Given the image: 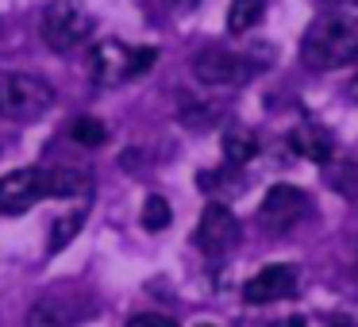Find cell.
Segmentation results:
<instances>
[{"label":"cell","mask_w":358,"mask_h":327,"mask_svg":"<svg viewBox=\"0 0 358 327\" xmlns=\"http://www.w3.org/2000/svg\"><path fill=\"white\" fill-rule=\"evenodd\" d=\"M239 242V219L227 204H208L201 212V224H196V247L204 250L208 258H220Z\"/></svg>","instance_id":"5b68a950"},{"label":"cell","mask_w":358,"mask_h":327,"mask_svg":"<svg viewBox=\"0 0 358 327\" xmlns=\"http://www.w3.org/2000/svg\"><path fill=\"white\" fill-rule=\"evenodd\" d=\"M93 12L81 4V0H50L43 8V20H39V35L50 50L66 54V50L81 47V43L93 35Z\"/></svg>","instance_id":"7a4b0ae2"},{"label":"cell","mask_w":358,"mask_h":327,"mask_svg":"<svg viewBox=\"0 0 358 327\" xmlns=\"http://www.w3.org/2000/svg\"><path fill=\"white\" fill-rule=\"evenodd\" d=\"M85 312L89 308L81 300H73V296H43L27 312V327H73L81 324Z\"/></svg>","instance_id":"30bf717a"},{"label":"cell","mask_w":358,"mask_h":327,"mask_svg":"<svg viewBox=\"0 0 358 327\" xmlns=\"http://www.w3.org/2000/svg\"><path fill=\"white\" fill-rule=\"evenodd\" d=\"M350 4H358V0H350Z\"/></svg>","instance_id":"7402d4cb"},{"label":"cell","mask_w":358,"mask_h":327,"mask_svg":"<svg viewBox=\"0 0 358 327\" xmlns=\"http://www.w3.org/2000/svg\"><path fill=\"white\" fill-rule=\"evenodd\" d=\"M193 78L204 81V85H243L250 78V66L231 50L204 47L193 54Z\"/></svg>","instance_id":"52a82bcc"},{"label":"cell","mask_w":358,"mask_h":327,"mask_svg":"<svg viewBox=\"0 0 358 327\" xmlns=\"http://www.w3.org/2000/svg\"><path fill=\"white\" fill-rule=\"evenodd\" d=\"M201 327H212V324H201Z\"/></svg>","instance_id":"44dd1931"},{"label":"cell","mask_w":358,"mask_h":327,"mask_svg":"<svg viewBox=\"0 0 358 327\" xmlns=\"http://www.w3.org/2000/svg\"><path fill=\"white\" fill-rule=\"evenodd\" d=\"M93 81L101 85H124L131 78H143L150 66L158 62V50L155 47H124L120 39H104L93 47Z\"/></svg>","instance_id":"3957f363"},{"label":"cell","mask_w":358,"mask_h":327,"mask_svg":"<svg viewBox=\"0 0 358 327\" xmlns=\"http://www.w3.org/2000/svg\"><path fill=\"white\" fill-rule=\"evenodd\" d=\"M304 208H308V196L301 193V189L293 185H273L270 193L262 196V208H258V216H262L266 227H289L296 224V219L304 216Z\"/></svg>","instance_id":"9c48e42d"},{"label":"cell","mask_w":358,"mask_h":327,"mask_svg":"<svg viewBox=\"0 0 358 327\" xmlns=\"http://www.w3.org/2000/svg\"><path fill=\"white\" fill-rule=\"evenodd\" d=\"M143 227H147V231H166V227H170V219H173V212H170V204H166V196H147V201H143Z\"/></svg>","instance_id":"e0dca14e"},{"label":"cell","mask_w":358,"mask_h":327,"mask_svg":"<svg viewBox=\"0 0 358 327\" xmlns=\"http://www.w3.org/2000/svg\"><path fill=\"white\" fill-rule=\"evenodd\" d=\"M301 285V270L293 262H273L266 270H258L255 277L243 285V300L247 304H273L293 296V289Z\"/></svg>","instance_id":"8992f818"},{"label":"cell","mask_w":358,"mask_h":327,"mask_svg":"<svg viewBox=\"0 0 358 327\" xmlns=\"http://www.w3.org/2000/svg\"><path fill=\"white\" fill-rule=\"evenodd\" d=\"M289 147L296 150L301 158H308V162H331V135L324 131V127L316 124H301L289 131Z\"/></svg>","instance_id":"8fae6325"},{"label":"cell","mask_w":358,"mask_h":327,"mask_svg":"<svg viewBox=\"0 0 358 327\" xmlns=\"http://www.w3.org/2000/svg\"><path fill=\"white\" fill-rule=\"evenodd\" d=\"M81 224H85V208H73L70 216L55 219V224H50V242H47L50 254H58V250H62L66 242H70L73 235H78V227H81Z\"/></svg>","instance_id":"2e32d148"},{"label":"cell","mask_w":358,"mask_h":327,"mask_svg":"<svg viewBox=\"0 0 358 327\" xmlns=\"http://www.w3.org/2000/svg\"><path fill=\"white\" fill-rule=\"evenodd\" d=\"M55 104V89L35 73H0V112L8 119H43Z\"/></svg>","instance_id":"277c9868"},{"label":"cell","mask_w":358,"mask_h":327,"mask_svg":"<svg viewBox=\"0 0 358 327\" xmlns=\"http://www.w3.org/2000/svg\"><path fill=\"white\" fill-rule=\"evenodd\" d=\"M35 201H43V170L24 166L0 177V216H24Z\"/></svg>","instance_id":"ba28073f"},{"label":"cell","mask_w":358,"mask_h":327,"mask_svg":"<svg viewBox=\"0 0 358 327\" xmlns=\"http://www.w3.org/2000/svg\"><path fill=\"white\" fill-rule=\"evenodd\" d=\"M262 8H266V0H231V8H227V31H235V35L250 31L262 20Z\"/></svg>","instance_id":"5bb4252c"},{"label":"cell","mask_w":358,"mask_h":327,"mask_svg":"<svg viewBox=\"0 0 358 327\" xmlns=\"http://www.w3.org/2000/svg\"><path fill=\"white\" fill-rule=\"evenodd\" d=\"M127 327H178L170 316H158V312H143V316H131Z\"/></svg>","instance_id":"ac0fdd59"},{"label":"cell","mask_w":358,"mask_h":327,"mask_svg":"<svg viewBox=\"0 0 358 327\" xmlns=\"http://www.w3.org/2000/svg\"><path fill=\"white\" fill-rule=\"evenodd\" d=\"M70 139L78 143V147H104V139H108V127H104L96 116H78V119L70 124Z\"/></svg>","instance_id":"9a60e30c"},{"label":"cell","mask_w":358,"mask_h":327,"mask_svg":"<svg viewBox=\"0 0 358 327\" xmlns=\"http://www.w3.org/2000/svg\"><path fill=\"white\" fill-rule=\"evenodd\" d=\"M335 327H350V319H343V316H339V319H335Z\"/></svg>","instance_id":"d6986e66"},{"label":"cell","mask_w":358,"mask_h":327,"mask_svg":"<svg viewBox=\"0 0 358 327\" xmlns=\"http://www.w3.org/2000/svg\"><path fill=\"white\" fill-rule=\"evenodd\" d=\"M93 189L85 170H43V196H85Z\"/></svg>","instance_id":"7c38bea8"},{"label":"cell","mask_w":358,"mask_h":327,"mask_svg":"<svg viewBox=\"0 0 358 327\" xmlns=\"http://www.w3.org/2000/svg\"><path fill=\"white\" fill-rule=\"evenodd\" d=\"M255 154H258V143L247 127H231V131L224 135V158L231 166H247Z\"/></svg>","instance_id":"4fadbf2b"},{"label":"cell","mask_w":358,"mask_h":327,"mask_svg":"<svg viewBox=\"0 0 358 327\" xmlns=\"http://www.w3.org/2000/svg\"><path fill=\"white\" fill-rule=\"evenodd\" d=\"M350 96H355V101H358V81H355V85H350Z\"/></svg>","instance_id":"ffe728a7"},{"label":"cell","mask_w":358,"mask_h":327,"mask_svg":"<svg viewBox=\"0 0 358 327\" xmlns=\"http://www.w3.org/2000/svg\"><path fill=\"white\" fill-rule=\"evenodd\" d=\"M358 58V20L320 16L301 39V62L308 70H339Z\"/></svg>","instance_id":"6da1fadb"}]
</instances>
